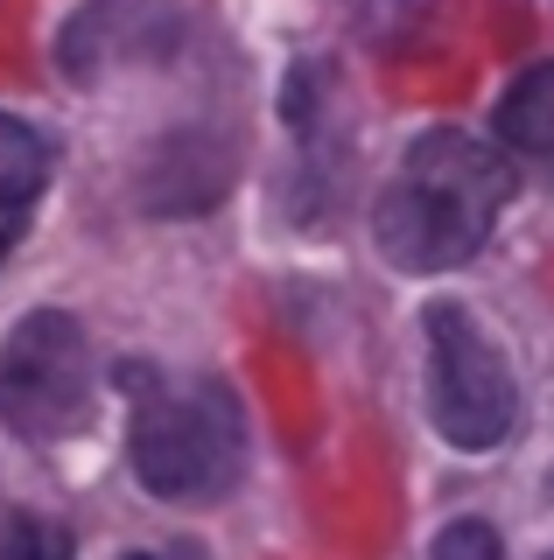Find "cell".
<instances>
[{"label":"cell","instance_id":"cell-10","mask_svg":"<svg viewBox=\"0 0 554 560\" xmlns=\"http://www.w3.org/2000/svg\"><path fill=\"white\" fill-rule=\"evenodd\" d=\"M127 560H204L197 547H154V553H127Z\"/></svg>","mask_w":554,"mask_h":560},{"label":"cell","instance_id":"cell-4","mask_svg":"<svg viewBox=\"0 0 554 560\" xmlns=\"http://www.w3.org/2000/svg\"><path fill=\"white\" fill-rule=\"evenodd\" d=\"M92 413V350L57 308H36L0 350V420L22 442H57Z\"/></svg>","mask_w":554,"mask_h":560},{"label":"cell","instance_id":"cell-9","mask_svg":"<svg viewBox=\"0 0 554 560\" xmlns=\"http://www.w3.org/2000/svg\"><path fill=\"white\" fill-rule=\"evenodd\" d=\"M436 560H506V553H498V533H492V525L457 518V525L436 539Z\"/></svg>","mask_w":554,"mask_h":560},{"label":"cell","instance_id":"cell-6","mask_svg":"<svg viewBox=\"0 0 554 560\" xmlns=\"http://www.w3.org/2000/svg\"><path fill=\"white\" fill-rule=\"evenodd\" d=\"M498 140L527 168L554 175V63H533L527 78H512V92L498 98Z\"/></svg>","mask_w":554,"mask_h":560},{"label":"cell","instance_id":"cell-1","mask_svg":"<svg viewBox=\"0 0 554 560\" xmlns=\"http://www.w3.org/2000/svg\"><path fill=\"white\" fill-rule=\"evenodd\" d=\"M512 168L471 133H422L372 210V238L401 273H449L492 238Z\"/></svg>","mask_w":554,"mask_h":560},{"label":"cell","instance_id":"cell-7","mask_svg":"<svg viewBox=\"0 0 554 560\" xmlns=\"http://www.w3.org/2000/svg\"><path fill=\"white\" fill-rule=\"evenodd\" d=\"M43 175H49V148L22 127V119L0 113V259L14 253V238H22L28 210L43 197Z\"/></svg>","mask_w":554,"mask_h":560},{"label":"cell","instance_id":"cell-11","mask_svg":"<svg viewBox=\"0 0 554 560\" xmlns=\"http://www.w3.org/2000/svg\"><path fill=\"white\" fill-rule=\"evenodd\" d=\"M547 560H554V553H547Z\"/></svg>","mask_w":554,"mask_h":560},{"label":"cell","instance_id":"cell-5","mask_svg":"<svg viewBox=\"0 0 554 560\" xmlns=\"http://www.w3.org/2000/svg\"><path fill=\"white\" fill-rule=\"evenodd\" d=\"M176 35H183L176 0H92V8H78V22L64 28L57 63L71 70V78H99V70H113V63L169 57Z\"/></svg>","mask_w":554,"mask_h":560},{"label":"cell","instance_id":"cell-3","mask_svg":"<svg viewBox=\"0 0 554 560\" xmlns=\"http://www.w3.org/2000/svg\"><path fill=\"white\" fill-rule=\"evenodd\" d=\"M428 413L457 448H492L519 420V385L506 358L457 302L428 308Z\"/></svg>","mask_w":554,"mask_h":560},{"label":"cell","instance_id":"cell-2","mask_svg":"<svg viewBox=\"0 0 554 560\" xmlns=\"http://www.w3.org/2000/svg\"><path fill=\"white\" fill-rule=\"evenodd\" d=\"M134 477L154 498H218L239 477V407L211 378L148 385L134 407Z\"/></svg>","mask_w":554,"mask_h":560},{"label":"cell","instance_id":"cell-8","mask_svg":"<svg viewBox=\"0 0 554 560\" xmlns=\"http://www.w3.org/2000/svg\"><path fill=\"white\" fill-rule=\"evenodd\" d=\"M71 553H78L71 525L22 512V504H0V560H71Z\"/></svg>","mask_w":554,"mask_h":560}]
</instances>
